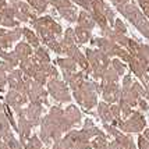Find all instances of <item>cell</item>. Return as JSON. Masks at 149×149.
I'll return each mask as SVG.
<instances>
[{
    "instance_id": "6da1fadb",
    "label": "cell",
    "mask_w": 149,
    "mask_h": 149,
    "mask_svg": "<svg viewBox=\"0 0 149 149\" xmlns=\"http://www.w3.org/2000/svg\"><path fill=\"white\" fill-rule=\"evenodd\" d=\"M78 91H79L81 96H82V103H81L82 107L86 109V110H91L97 104L96 93L102 91V86L97 82H89V81L85 79L84 82L81 84V86L78 88Z\"/></svg>"
},
{
    "instance_id": "7a4b0ae2",
    "label": "cell",
    "mask_w": 149,
    "mask_h": 149,
    "mask_svg": "<svg viewBox=\"0 0 149 149\" xmlns=\"http://www.w3.org/2000/svg\"><path fill=\"white\" fill-rule=\"evenodd\" d=\"M118 11L123 13L127 18L130 19L131 22L138 28V31L142 33L145 38L149 39V22L142 17V14L138 11V8L132 4H128V6H117Z\"/></svg>"
},
{
    "instance_id": "3957f363",
    "label": "cell",
    "mask_w": 149,
    "mask_h": 149,
    "mask_svg": "<svg viewBox=\"0 0 149 149\" xmlns=\"http://www.w3.org/2000/svg\"><path fill=\"white\" fill-rule=\"evenodd\" d=\"M111 123H113L111 125L114 127L117 125L124 132H141L146 127V120L139 111H132L131 117L125 121L120 118V120H113Z\"/></svg>"
},
{
    "instance_id": "277c9868",
    "label": "cell",
    "mask_w": 149,
    "mask_h": 149,
    "mask_svg": "<svg viewBox=\"0 0 149 149\" xmlns=\"http://www.w3.org/2000/svg\"><path fill=\"white\" fill-rule=\"evenodd\" d=\"M47 91L53 96V99H56L60 103H68L71 100V95L68 93V88L67 84L60 81L58 78H50L47 81Z\"/></svg>"
},
{
    "instance_id": "5b68a950",
    "label": "cell",
    "mask_w": 149,
    "mask_h": 149,
    "mask_svg": "<svg viewBox=\"0 0 149 149\" xmlns=\"http://www.w3.org/2000/svg\"><path fill=\"white\" fill-rule=\"evenodd\" d=\"M102 95L106 103H114L118 102L121 97V89L117 82H102Z\"/></svg>"
},
{
    "instance_id": "8992f818",
    "label": "cell",
    "mask_w": 149,
    "mask_h": 149,
    "mask_svg": "<svg viewBox=\"0 0 149 149\" xmlns=\"http://www.w3.org/2000/svg\"><path fill=\"white\" fill-rule=\"evenodd\" d=\"M28 100L31 103L49 104V102H47V92L43 89V85L38 84L36 81H32L29 92H28Z\"/></svg>"
},
{
    "instance_id": "52a82bcc",
    "label": "cell",
    "mask_w": 149,
    "mask_h": 149,
    "mask_svg": "<svg viewBox=\"0 0 149 149\" xmlns=\"http://www.w3.org/2000/svg\"><path fill=\"white\" fill-rule=\"evenodd\" d=\"M18 116H19V120H18V132H19V138H21V145L25 148L26 145V141L28 138L31 136V128H32V124L28 121V118L25 116V110H21L18 111Z\"/></svg>"
},
{
    "instance_id": "ba28073f",
    "label": "cell",
    "mask_w": 149,
    "mask_h": 149,
    "mask_svg": "<svg viewBox=\"0 0 149 149\" xmlns=\"http://www.w3.org/2000/svg\"><path fill=\"white\" fill-rule=\"evenodd\" d=\"M92 43L96 45L97 49H99L102 53H104L106 56H109V57L116 56V52H117V49H118V45H116L114 42H111L110 39L103 38V36L92 39Z\"/></svg>"
},
{
    "instance_id": "9c48e42d",
    "label": "cell",
    "mask_w": 149,
    "mask_h": 149,
    "mask_svg": "<svg viewBox=\"0 0 149 149\" xmlns=\"http://www.w3.org/2000/svg\"><path fill=\"white\" fill-rule=\"evenodd\" d=\"M28 102V95H24V93H19V92L14 91V89H10L6 95V104L7 106H13V109L17 113L21 110V106L24 103Z\"/></svg>"
},
{
    "instance_id": "30bf717a",
    "label": "cell",
    "mask_w": 149,
    "mask_h": 149,
    "mask_svg": "<svg viewBox=\"0 0 149 149\" xmlns=\"http://www.w3.org/2000/svg\"><path fill=\"white\" fill-rule=\"evenodd\" d=\"M42 104L40 103H31L25 109V116L28 118V121L33 125H39L40 124V116H42Z\"/></svg>"
},
{
    "instance_id": "8fae6325",
    "label": "cell",
    "mask_w": 149,
    "mask_h": 149,
    "mask_svg": "<svg viewBox=\"0 0 149 149\" xmlns=\"http://www.w3.org/2000/svg\"><path fill=\"white\" fill-rule=\"evenodd\" d=\"M14 54H15V57L18 58V61L24 60V58L31 57V54H32V46H29L25 42H19V43H17L15 49H14Z\"/></svg>"
},
{
    "instance_id": "7c38bea8",
    "label": "cell",
    "mask_w": 149,
    "mask_h": 149,
    "mask_svg": "<svg viewBox=\"0 0 149 149\" xmlns=\"http://www.w3.org/2000/svg\"><path fill=\"white\" fill-rule=\"evenodd\" d=\"M77 21H78V26L84 28L86 31H92L93 26H95V21L92 18L91 13H88V11H81L79 15H78Z\"/></svg>"
},
{
    "instance_id": "4fadbf2b",
    "label": "cell",
    "mask_w": 149,
    "mask_h": 149,
    "mask_svg": "<svg viewBox=\"0 0 149 149\" xmlns=\"http://www.w3.org/2000/svg\"><path fill=\"white\" fill-rule=\"evenodd\" d=\"M130 67H131V71L135 74L136 77L139 78V79H143L145 75H146V72H148V68H146V65L141 63L139 60L136 57H132L130 61Z\"/></svg>"
},
{
    "instance_id": "5bb4252c",
    "label": "cell",
    "mask_w": 149,
    "mask_h": 149,
    "mask_svg": "<svg viewBox=\"0 0 149 149\" xmlns=\"http://www.w3.org/2000/svg\"><path fill=\"white\" fill-rule=\"evenodd\" d=\"M64 116L72 125H75V124H78L79 121H81V111L78 110L77 106H74V104H70V106L65 109Z\"/></svg>"
},
{
    "instance_id": "9a60e30c",
    "label": "cell",
    "mask_w": 149,
    "mask_h": 149,
    "mask_svg": "<svg viewBox=\"0 0 149 149\" xmlns=\"http://www.w3.org/2000/svg\"><path fill=\"white\" fill-rule=\"evenodd\" d=\"M114 141L120 145V148L121 149H135V145H134V142H132V138H130L128 135L121 134L120 131L114 135Z\"/></svg>"
},
{
    "instance_id": "2e32d148",
    "label": "cell",
    "mask_w": 149,
    "mask_h": 149,
    "mask_svg": "<svg viewBox=\"0 0 149 149\" xmlns=\"http://www.w3.org/2000/svg\"><path fill=\"white\" fill-rule=\"evenodd\" d=\"M42 22L46 25V28L50 31V32L54 35V36H58V35H61V32H63V29H61V26L58 25L57 22H54L53 21V18L50 17V15H45V17H42Z\"/></svg>"
},
{
    "instance_id": "e0dca14e",
    "label": "cell",
    "mask_w": 149,
    "mask_h": 149,
    "mask_svg": "<svg viewBox=\"0 0 149 149\" xmlns=\"http://www.w3.org/2000/svg\"><path fill=\"white\" fill-rule=\"evenodd\" d=\"M97 114L102 118L103 123L113 121V116H111V113H110V106L106 103V102H102V103L97 104Z\"/></svg>"
},
{
    "instance_id": "ac0fdd59",
    "label": "cell",
    "mask_w": 149,
    "mask_h": 149,
    "mask_svg": "<svg viewBox=\"0 0 149 149\" xmlns=\"http://www.w3.org/2000/svg\"><path fill=\"white\" fill-rule=\"evenodd\" d=\"M74 38H75V42H77L78 45H84V43H86L92 38L91 31H86V29L81 28V26H77L74 29Z\"/></svg>"
},
{
    "instance_id": "d6986e66",
    "label": "cell",
    "mask_w": 149,
    "mask_h": 149,
    "mask_svg": "<svg viewBox=\"0 0 149 149\" xmlns=\"http://www.w3.org/2000/svg\"><path fill=\"white\" fill-rule=\"evenodd\" d=\"M10 123L4 116V109L0 110V141H3V138L10 134Z\"/></svg>"
},
{
    "instance_id": "ffe728a7",
    "label": "cell",
    "mask_w": 149,
    "mask_h": 149,
    "mask_svg": "<svg viewBox=\"0 0 149 149\" xmlns=\"http://www.w3.org/2000/svg\"><path fill=\"white\" fill-rule=\"evenodd\" d=\"M22 75H24V74H22L21 70H13V71L7 75V82L10 84V89H15V88H17L18 82L22 79Z\"/></svg>"
},
{
    "instance_id": "44dd1931",
    "label": "cell",
    "mask_w": 149,
    "mask_h": 149,
    "mask_svg": "<svg viewBox=\"0 0 149 149\" xmlns=\"http://www.w3.org/2000/svg\"><path fill=\"white\" fill-rule=\"evenodd\" d=\"M57 64L64 70V71H71V72H75L77 70V63L72 60V58L67 57V58H57Z\"/></svg>"
},
{
    "instance_id": "7402d4cb",
    "label": "cell",
    "mask_w": 149,
    "mask_h": 149,
    "mask_svg": "<svg viewBox=\"0 0 149 149\" xmlns=\"http://www.w3.org/2000/svg\"><path fill=\"white\" fill-rule=\"evenodd\" d=\"M35 60L38 61V64H49L50 63V57H49V54L46 52V49L43 47H36L35 49Z\"/></svg>"
},
{
    "instance_id": "603a6c76",
    "label": "cell",
    "mask_w": 149,
    "mask_h": 149,
    "mask_svg": "<svg viewBox=\"0 0 149 149\" xmlns=\"http://www.w3.org/2000/svg\"><path fill=\"white\" fill-rule=\"evenodd\" d=\"M85 77H86V75H85L82 71H77V72H74V74H72L71 79H70V82H68L72 91H77L78 88L81 86V84L85 81Z\"/></svg>"
},
{
    "instance_id": "cb8c5ba5",
    "label": "cell",
    "mask_w": 149,
    "mask_h": 149,
    "mask_svg": "<svg viewBox=\"0 0 149 149\" xmlns=\"http://www.w3.org/2000/svg\"><path fill=\"white\" fill-rule=\"evenodd\" d=\"M58 13L61 14V17L65 18L67 21L70 22H75L78 18L77 15V8L72 6V7H67V8H63V10H58Z\"/></svg>"
},
{
    "instance_id": "d4e9b609",
    "label": "cell",
    "mask_w": 149,
    "mask_h": 149,
    "mask_svg": "<svg viewBox=\"0 0 149 149\" xmlns=\"http://www.w3.org/2000/svg\"><path fill=\"white\" fill-rule=\"evenodd\" d=\"M61 46H63V49L64 50H67V47H70V46L75 45V38H74V29H71V28H68L67 31H65L64 33V38L61 39Z\"/></svg>"
},
{
    "instance_id": "484cf974",
    "label": "cell",
    "mask_w": 149,
    "mask_h": 149,
    "mask_svg": "<svg viewBox=\"0 0 149 149\" xmlns=\"http://www.w3.org/2000/svg\"><path fill=\"white\" fill-rule=\"evenodd\" d=\"M0 57H1V60L3 61H6V63H8L10 65H13V67H15V65L19 64L18 58L15 57V54H14V52H6L4 49H0Z\"/></svg>"
},
{
    "instance_id": "4316f807",
    "label": "cell",
    "mask_w": 149,
    "mask_h": 149,
    "mask_svg": "<svg viewBox=\"0 0 149 149\" xmlns=\"http://www.w3.org/2000/svg\"><path fill=\"white\" fill-rule=\"evenodd\" d=\"M107 136L104 135L103 132L100 134V135H97L93 141L91 142V148L92 149H107V139H106Z\"/></svg>"
},
{
    "instance_id": "83f0119b",
    "label": "cell",
    "mask_w": 149,
    "mask_h": 149,
    "mask_svg": "<svg viewBox=\"0 0 149 149\" xmlns=\"http://www.w3.org/2000/svg\"><path fill=\"white\" fill-rule=\"evenodd\" d=\"M22 35H24V36L26 38V40H28L29 46H32L33 49L39 47V38L32 32V31H31V29H28V28H24V29H22Z\"/></svg>"
},
{
    "instance_id": "f1b7e54d",
    "label": "cell",
    "mask_w": 149,
    "mask_h": 149,
    "mask_svg": "<svg viewBox=\"0 0 149 149\" xmlns=\"http://www.w3.org/2000/svg\"><path fill=\"white\" fill-rule=\"evenodd\" d=\"M118 74H117L113 68H106L103 72V77H102V81L103 82H117L118 81Z\"/></svg>"
},
{
    "instance_id": "f546056e",
    "label": "cell",
    "mask_w": 149,
    "mask_h": 149,
    "mask_svg": "<svg viewBox=\"0 0 149 149\" xmlns=\"http://www.w3.org/2000/svg\"><path fill=\"white\" fill-rule=\"evenodd\" d=\"M28 4L32 6L36 10V13H43L49 3H47V0H28Z\"/></svg>"
},
{
    "instance_id": "4dcf8cb0",
    "label": "cell",
    "mask_w": 149,
    "mask_h": 149,
    "mask_svg": "<svg viewBox=\"0 0 149 149\" xmlns=\"http://www.w3.org/2000/svg\"><path fill=\"white\" fill-rule=\"evenodd\" d=\"M39 67H40V70H42V71L45 72L46 77H50V78H57L58 77L57 70H56L50 63H49V64H39Z\"/></svg>"
},
{
    "instance_id": "1f68e13d",
    "label": "cell",
    "mask_w": 149,
    "mask_h": 149,
    "mask_svg": "<svg viewBox=\"0 0 149 149\" xmlns=\"http://www.w3.org/2000/svg\"><path fill=\"white\" fill-rule=\"evenodd\" d=\"M11 47V42L8 39V31L0 29V49H8Z\"/></svg>"
},
{
    "instance_id": "d6a6232c",
    "label": "cell",
    "mask_w": 149,
    "mask_h": 149,
    "mask_svg": "<svg viewBox=\"0 0 149 149\" xmlns=\"http://www.w3.org/2000/svg\"><path fill=\"white\" fill-rule=\"evenodd\" d=\"M110 63H111V68H113L118 75H123L124 72H125V64H123L118 58H113Z\"/></svg>"
},
{
    "instance_id": "836d02e7",
    "label": "cell",
    "mask_w": 149,
    "mask_h": 149,
    "mask_svg": "<svg viewBox=\"0 0 149 149\" xmlns=\"http://www.w3.org/2000/svg\"><path fill=\"white\" fill-rule=\"evenodd\" d=\"M118 107H120V111L123 113L124 117H130L131 116V113H132V107H131L125 100L120 99V100H118Z\"/></svg>"
},
{
    "instance_id": "e575fe53",
    "label": "cell",
    "mask_w": 149,
    "mask_h": 149,
    "mask_svg": "<svg viewBox=\"0 0 149 149\" xmlns=\"http://www.w3.org/2000/svg\"><path fill=\"white\" fill-rule=\"evenodd\" d=\"M46 46H47L49 49H52L54 53H57V54H65V50L63 49L61 43H60V42H57L56 39H54V40H52V42H49Z\"/></svg>"
},
{
    "instance_id": "d590c367",
    "label": "cell",
    "mask_w": 149,
    "mask_h": 149,
    "mask_svg": "<svg viewBox=\"0 0 149 149\" xmlns=\"http://www.w3.org/2000/svg\"><path fill=\"white\" fill-rule=\"evenodd\" d=\"M33 81H36V82L40 84V85L47 84V77L45 75V72L40 70V67L38 68V71L35 72V75H33Z\"/></svg>"
},
{
    "instance_id": "8d00e7d4",
    "label": "cell",
    "mask_w": 149,
    "mask_h": 149,
    "mask_svg": "<svg viewBox=\"0 0 149 149\" xmlns=\"http://www.w3.org/2000/svg\"><path fill=\"white\" fill-rule=\"evenodd\" d=\"M116 56H118V57L121 58V60L127 61V63H130L131 58H132V56H131V54L127 52L125 49H123L121 46H118V49H117V52H116Z\"/></svg>"
},
{
    "instance_id": "74e56055",
    "label": "cell",
    "mask_w": 149,
    "mask_h": 149,
    "mask_svg": "<svg viewBox=\"0 0 149 149\" xmlns=\"http://www.w3.org/2000/svg\"><path fill=\"white\" fill-rule=\"evenodd\" d=\"M127 49H128V53H130L132 57H135L136 53H138V49H139V43H136L134 39H130L128 40V45H127Z\"/></svg>"
},
{
    "instance_id": "f35d334b",
    "label": "cell",
    "mask_w": 149,
    "mask_h": 149,
    "mask_svg": "<svg viewBox=\"0 0 149 149\" xmlns=\"http://www.w3.org/2000/svg\"><path fill=\"white\" fill-rule=\"evenodd\" d=\"M114 31L118 33H123V35H125V32H127V28H125V25L123 24V21L121 19H114Z\"/></svg>"
},
{
    "instance_id": "ab89813d",
    "label": "cell",
    "mask_w": 149,
    "mask_h": 149,
    "mask_svg": "<svg viewBox=\"0 0 149 149\" xmlns=\"http://www.w3.org/2000/svg\"><path fill=\"white\" fill-rule=\"evenodd\" d=\"M4 142L8 143V146H10V149H24V146L21 145V142H18L15 138H10V139H7V141H4Z\"/></svg>"
},
{
    "instance_id": "60d3db41",
    "label": "cell",
    "mask_w": 149,
    "mask_h": 149,
    "mask_svg": "<svg viewBox=\"0 0 149 149\" xmlns=\"http://www.w3.org/2000/svg\"><path fill=\"white\" fill-rule=\"evenodd\" d=\"M77 4H79V6H82L85 8V10H88L89 13L92 11V0H74Z\"/></svg>"
},
{
    "instance_id": "b9f144b4",
    "label": "cell",
    "mask_w": 149,
    "mask_h": 149,
    "mask_svg": "<svg viewBox=\"0 0 149 149\" xmlns=\"http://www.w3.org/2000/svg\"><path fill=\"white\" fill-rule=\"evenodd\" d=\"M1 25L3 26H18V22L17 21H14V18H7L3 15V19H1Z\"/></svg>"
},
{
    "instance_id": "7bdbcfd3",
    "label": "cell",
    "mask_w": 149,
    "mask_h": 149,
    "mask_svg": "<svg viewBox=\"0 0 149 149\" xmlns=\"http://www.w3.org/2000/svg\"><path fill=\"white\" fill-rule=\"evenodd\" d=\"M110 113L113 116V120H120V107H118V104H110Z\"/></svg>"
},
{
    "instance_id": "ee69618b",
    "label": "cell",
    "mask_w": 149,
    "mask_h": 149,
    "mask_svg": "<svg viewBox=\"0 0 149 149\" xmlns=\"http://www.w3.org/2000/svg\"><path fill=\"white\" fill-rule=\"evenodd\" d=\"M138 146L139 149H149V141L143 135L138 136Z\"/></svg>"
},
{
    "instance_id": "f6af8a7d",
    "label": "cell",
    "mask_w": 149,
    "mask_h": 149,
    "mask_svg": "<svg viewBox=\"0 0 149 149\" xmlns=\"http://www.w3.org/2000/svg\"><path fill=\"white\" fill-rule=\"evenodd\" d=\"M132 78H131V75H125L123 79V89H128V88H131V85H132Z\"/></svg>"
},
{
    "instance_id": "bcb514c9",
    "label": "cell",
    "mask_w": 149,
    "mask_h": 149,
    "mask_svg": "<svg viewBox=\"0 0 149 149\" xmlns=\"http://www.w3.org/2000/svg\"><path fill=\"white\" fill-rule=\"evenodd\" d=\"M7 84V75L4 71H1L0 70V92L4 89V85Z\"/></svg>"
},
{
    "instance_id": "7dc6e473",
    "label": "cell",
    "mask_w": 149,
    "mask_h": 149,
    "mask_svg": "<svg viewBox=\"0 0 149 149\" xmlns=\"http://www.w3.org/2000/svg\"><path fill=\"white\" fill-rule=\"evenodd\" d=\"M13 68H14L13 65H10L8 63H6V61H3V60L0 61V70H1V71H4V72L10 71V72H11V71H13Z\"/></svg>"
},
{
    "instance_id": "c3c4849f",
    "label": "cell",
    "mask_w": 149,
    "mask_h": 149,
    "mask_svg": "<svg viewBox=\"0 0 149 149\" xmlns=\"http://www.w3.org/2000/svg\"><path fill=\"white\" fill-rule=\"evenodd\" d=\"M138 104H139V107H141V110H143V111H146L149 109V104H148V102L146 100H143L142 97H139L138 99Z\"/></svg>"
},
{
    "instance_id": "681fc988",
    "label": "cell",
    "mask_w": 149,
    "mask_h": 149,
    "mask_svg": "<svg viewBox=\"0 0 149 149\" xmlns=\"http://www.w3.org/2000/svg\"><path fill=\"white\" fill-rule=\"evenodd\" d=\"M142 81H143V84H145V96L148 97V100H149V77L145 75V78H143Z\"/></svg>"
},
{
    "instance_id": "f907efd6",
    "label": "cell",
    "mask_w": 149,
    "mask_h": 149,
    "mask_svg": "<svg viewBox=\"0 0 149 149\" xmlns=\"http://www.w3.org/2000/svg\"><path fill=\"white\" fill-rule=\"evenodd\" d=\"M72 74H74V72H71V71H63V77H64V79H65V84H68V82H70Z\"/></svg>"
},
{
    "instance_id": "816d5d0a",
    "label": "cell",
    "mask_w": 149,
    "mask_h": 149,
    "mask_svg": "<svg viewBox=\"0 0 149 149\" xmlns=\"http://www.w3.org/2000/svg\"><path fill=\"white\" fill-rule=\"evenodd\" d=\"M15 17H17V19H18V21H22V22H25V21H28V19H29L26 15H24V14L19 13V11L15 14Z\"/></svg>"
},
{
    "instance_id": "f5cc1de1",
    "label": "cell",
    "mask_w": 149,
    "mask_h": 149,
    "mask_svg": "<svg viewBox=\"0 0 149 149\" xmlns=\"http://www.w3.org/2000/svg\"><path fill=\"white\" fill-rule=\"evenodd\" d=\"M107 149H121V148H120V145H118L116 141H113V142H110L107 145Z\"/></svg>"
},
{
    "instance_id": "db71d44e",
    "label": "cell",
    "mask_w": 149,
    "mask_h": 149,
    "mask_svg": "<svg viewBox=\"0 0 149 149\" xmlns=\"http://www.w3.org/2000/svg\"><path fill=\"white\" fill-rule=\"evenodd\" d=\"M7 7V1L6 0H0V11L3 10V8H6Z\"/></svg>"
},
{
    "instance_id": "11a10c76",
    "label": "cell",
    "mask_w": 149,
    "mask_h": 149,
    "mask_svg": "<svg viewBox=\"0 0 149 149\" xmlns=\"http://www.w3.org/2000/svg\"><path fill=\"white\" fill-rule=\"evenodd\" d=\"M114 4H117V6H120V4H123V3H127L128 0H111Z\"/></svg>"
},
{
    "instance_id": "9f6ffc18",
    "label": "cell",
    "mask_w": 149,
    "mask_h": 149,
    "mask_svg": "<svg viewBox=\"0 0 149 149\" xmlns=\"http://www.w3.org/2000/svg\"><path fill=\"white\" fill-rule=\"evenodd\" d=\"M0 149H10V146H8V143H7V142H4V141H3V143L0 145Z\"/></svg>"
},
{
    "instance_id": "6f0895ef",
    "label": "cell",
    "mask_w": 149,
    "mask_h": 149,
    "mask_svg": "<svg viewBox=\"0 0 149 149\" xmlns=\"http://www.w3.org/2000/svg\"><path fill=\"white\" fill-rule=\"evenodd\" d=\"M24 149H42V148H36V146H32V145H29V143H26L25 148Z\"/></svg>"
},
{
    "instance_id": "680465c9",
    "label": "cell",
    "mask_w": 149,
    "mask_h": 149,
    "mask_svg": "<svg viewBox=\"0 0 149 149\" xmlns=\"http://www.w3.org/2000/svg\"><path fill=\"white\" fill-rule=\"evenodd\" d=\"M143 136H145V138H146V139L149 141V128H146V130H145V132H143Z\"/></svg>"
},
{
    "instance_id": "91938a15",
    "label": "cell",
    "mask_w": 149,
    "mask_h": 149,
    "mask_svg": "<svg viewBox=\"0 0 149 149\" xmlns=\"http://www.w3.org/2000/svg\"><path fill=\"white\" fill-rule=\"evenodd\" d=\"M11 3H18V1H21V0H10Z\"/></svg>"
}]
</instances>
